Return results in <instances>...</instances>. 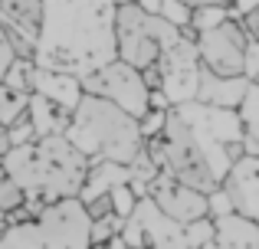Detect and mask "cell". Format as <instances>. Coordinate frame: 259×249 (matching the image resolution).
Masks as SVG:
<instances>
[{"label":"cell","mask_w":259,"mask_h":249,"mask_svg":"<svg viewBox=\"0 0 259 249\" xmlns=\"http://www.w3.org/2000/svg\"><path fill=\"white\" fill-rule=\"evenodd\" d=\"M236 118H240L243 134L259 138V82H253L246 89V95L240 98V105H236Z\"/></svg>","instance_id":"21"},{"label":"cell","mask_w":259,"mask_h":249,"mask_svg":"<svg viewBox=\"0 0 259 249\" xmlns=\"http://www.w3.org/2000/svg\"><path fill=\"white\" fill-rule=\"evenodd\" d=\"M39 23H43V0H0V26L7 33H17L30 46H36Z\"/></svg>","instance_id":"16"},{"label":"cell","mask_w":259,"mask_h":249,"mask_svg":"<svg viewBox=\"0 0 259 249\" xmlns=\"http://www.w3.org/2000/svg\"><path fill=\"white\" fill-rule=\"evenodd\" d=\"M7 230V217H4V213H0V233H4Z\"/></svg>","instance_id":"39"},{"label":"cell","mask_w":259,"mask_h":249,"mask_svg":"<svg viewBox=\"0 0 259 249\" xmlns=\"http://www.w3.org/2000/svg\"><path fill=\"white\" fill-rule=\"evenodd\" d=\"M33 226L39 239L53 249H89V217L79 197L50 204L33 220Z\"/></svg>","instance_id":"9"},{"label":"cell","mask_w":259,"mask_h":249,"mask_svg":"<svg viewBox=\"0 0 259 249\" xmlns=\"http://www.w3.org/2000/svg\"><path fill=\"white\" fill-rule=\"evenodd\" d=\"M128 184L125 177V167L121 164H112V161H92L85 171V180H82V190H79V200H95V197H105L108 190Z\"/></svg>","instance_id":"18"},{"label":"cell","mask_w":259,"mask_h":249,"mask_svg":"<svg viewBox=\"0 0 259 249\" xmlns=\"http://www.w3.org/2000/svg\"><path fill=\"white\" fill-rule=\"evenodd\" d=\"M158 76H161V95L167 98V105H184L194 102L197 92V76H200V59H197V49L190 39H177L171 49H164L158 56Z\"/></svg>","instance_id":"10"},{"label":"cell","mask_w":259,"mask_h":249,"mask_svg":"<svg viewBox=\"0 0 259 249\" xmlns=\"http://www.w3.org/2000/svg\"><path fill=\"white\" fill-rule=\"evenodd\" d=\"M26 102H30V95H20V92H10L7 85H0V128H7L17 115H23Z\"/></svg>","instance_id":"24"},{"label":"cell","mask_w":259,"mask_h":249,"mask_svg":"<svg viewBox=\"0 0 259 249\" xmlns=\"http://www.w3.org/2000/svg\"><path fill=\"white\" fill-rule=\"evenodd\" d=\"M63 138L89 164L92 161H112V164H121V167L145 144L138 122L132 115H125L112 102L95 98V95L79 98V105L69 112V125H66Z\"/></svg>","instance_id":"3"},{"label":"cell","mask_w":259,"mask_h":249,"mask_svg":"<svg viewBox=\"0 0 259 249\" xmlns=\"http://www.w3.org/2000/svg\"><path fill=\"white\" fill-rule=\"evenodd\" d=\"M30 79H33V63H26V59H13V63L7 66L0 85H7L10 92H20V95H33Z\"/></svg>","instance_id":"22"},{"label":"cell","mask_w":259,"mask_h":249,"mask_svg":"<svg viewBox=\"0 0 259 249\" xmlns=\"http://www.w3.org/2000/svg\"><path fill=\"white\" fill-rule=\"evenodd\" d=\"M158 17L164 20V23H171L174 30H184V26L190 23V7H184L181 0H161Z\"/></svg>","instance_id":"29"},{"label":"cell","mask_w":259,"mask_h":249,"mask_svg":"<svg viewBox=\"0 0 259 249\" xmlns=\"http://www.w3.org/2000/svg\"><path fill=\"white\" fill-rule=\"evenodd\" d=\"M33 95L53 102L56 109L72 112L82 98V85H79L76 76H66V72H50V69H36L33 66V79H30Z\"/></svg>","instance_id":"15"},{"label":"cell","mask_w":259,"mask_h":249,"mask_svg":"<svg viewBox=\"0 0 259 249\" xmlns=\"http://www.w3.org/2000/svg\"><path fill=\"white\" fill-rule=\"evenodd\" d=\"M184 239L190 249H203L207 243H213V220H194V223L184 226Z\"/></svg>","instance_id":"27"},{"label":"cell","mask_w":259,"mask_h":249,"mask_svg":"<svg viewBox=\"0 0 259 249\" xmlns=\"http://www.w3.org/2000/svg\"><path fill=\"white\" fill-rule=\"evenodd\" d=\"M223 20H230V10L227 7H200V10H190V33H207L213 26H220Z\"/></svg>","instance_id":"23"},{"label":"cell","mask_w":259,"mask_h":249,"mask_svg":"<svg viewBox=\"0 0 259 249\" xmlns=\"http://www.w3.org/2000/svg\"><path fill=\"white\" fill-rule=\"evenodd\" d=\"M203 249H259L256 220L236 217V213L213 220V243H207Z\"/></svg>","instance_id":"17"},{"label":"cell","mask_w":259,"mask_h":249,"mask_svg":"<svg viewBox=\"0 0 259 249\" xmlns=\"http://www.w3.org/2000/svg\"><path fill=\"white\" fill-rule=\"evenodd\" d=\"M125 249H145V246H125Z\"/></svg>","instance_id":"40"},{"label":"cell","mask_w":259,"mask_h":249,"mask_svg":"<svg viewBox=\"0 0 259 249\" xmlns=\"http://www.w3.org/2000/svg\"><path fill=\"white\" fill-rule=\"evenodd\" d=\"M249 85H253V82H246L243 76L223 79V76H213L210 69H203V66H200L194 102L210 105V109H230V112H236V105H240V98L246 95Z\"/></svg>","instance_id":"14"},{"label":"cell","mask_w":259,"mask_h":249,"mask_svg":"<svg viewBox=\"0 0 259 249\" xmlns=\"http://www.w3.org/2000/svg\"><path fill=\"white\" fill-rule=\"evenodd\" d=\"M0 171L23 190L26 200L50 207L56 200H72L82 190L89 161L63 134L39 138L33 144H20L0 158Z\"/></svg>","instance_id":"2"},{"label":"cell","mask_w":259,"mask_h":249,"mask_svg":"<svg viewBox=\"0 0 259 249\" xmlns=\"http://www.w3.org/2000/svg\"><path fill=\"white\" fill-rule=\"evenodd\" d=\"M174 112L184 118V125L190 128V134L197 138L203 158H207L213 177L220 180L223 174L230 171V147L240 144L243 138V128H240V118L236 112L230 109H210V105H200V102H184V105H174Z\"/></svg>","instance_id":"6"},{"label":"cell","mask_w":259,"mask_h":249,"mask_svg":"<svg viewBox=\"0 0 259 249\" xmlns=\"http://www.w3.org/2000/svg\"><path fill=\"white\" fill-rule=\"evenodd\" d=\"M230 17L233 20H240L243 13H253V10H259V0H230Z\"/></svg>","instance_id":"34"},{"label":"cell","mask_w":259,"mask_h":249,"mask_svg":"<svg viewBox=\"0 0 259 249\" xmlns=\"http://www.w3.org/2000/svg\"><path fill=\"white\" fill-rule=\"evenodd\" d=\"M23 190H20L17 184H13L10 177H7L4 171H0V213L4 217H10V213H17L20 207H23Z\"/></svg>","instance_id":"26"},{"label":"cell","mask_w":259,"mask_h":249,"mask_svg":"<svg viewBox=\"0 0 259 249\" xmlns=\"http://www.w3.org/2000/svg\"><path fill=\"white\" fill-rule=\"evenodd\" d=\"M26 115H30V125H33L36 141L39 138H53V134H63L66 125H69V112L56 109L53 102H46V98H39V95H30Z\"/></svg>","instance_id":"19"},{"label":"cell","mask_w":259,"mask_h":249,"mask_svg":"<svg viewBox=\"0 0 259 249\" xmlns=\"http://www.w3.org/2000/svg\"><path fill=\"white\" fill-rule=\"evenodd\" d=\"M7 151H10V138H7V131L0 128V158H4Z\"/></svg>","instance_id":"38"},{"label":"cell","mask_w":259,"mask_h":249,"mask_svg":"<svg viewBox=\"0 0 259 249\" xmlns=\"http://www.w3.org/2000/svg\"><path fill=\"white\" fill-rule=\"evenodd\" d=\"M121 220L118 217H102V220H89V249H99L102 243H108L112 236H118Z\"/></svg>","instance_id":"25"},{"label":"cell","mask_w":259,"mask_h":249,"mask_svg":"<svg viewBox=\"0 0 259 249\" xmlns=\"http://www.w3.org/2000/svg\"><path fill=\"white\" fill-rule=\"evenodd\" d=\"M164 115L167 112H154V109H148L145 115L138 118V131H141V138H154V134H161V125H164Z\"/></svg>","instance_id":"33"},{"label":"cell","mask_w":259,"mask_h":249,"mask_svg":"<svg viewBox=\"0 0 259 249\" xmlns=\"http://www.w3.org/2000/svg\"><path fill=\"white\" fill-rule=\"evenodd\" d=\"M7 131V138H10V147H20V144H33L36 141V134H33V125H30V115H17L10 125L4 128Z\"/></svg>","instance_id":"28"},{"label":"cell","mask_w":259,"mask_h":249,"mask_svg":"<svg viewBox=\"0 0 259 249\" xmlns=\"http://www.w3.org/2000/svg\"><path fill=\"white\" fill-rule=\"evenodd\" d=\"M0 249H53V246H46L43 239H39L36 226H33V220H30V223L7 226V230L0 233Z\"/></svg>","instance_id":"20"},{"label":"cell","mask_w":259,"mask_h":249,"mask_svg":"<svg viewBox=\"0 0 259 249\" xmlns=\"http://www.w3.org/2000/svg\"><path fill=\"white\" fill-rule=\"evenodd\" d=\"M190 10H200V7H230V0H181Z\"/></svg>","instance_id":"36"},{"label":"cell","mask_w":259,"mask_h":249,"mask_svg":"<svg viewBox=\"0 0 259 249\" xmlns=\"http://www.w3.org/2000/svg\"><path fill=\"white\" fill-rule=\"evenodd\" d=\"M243 79L246 82L259 79V39H246L243 46Z\"/></svg>","instance_id":"31"},{"label":"cell","mask_w":259,"mask_h":249,"mask_svg":"<svg viewBox=\"0 0 259 249\" xmlns=\"http://www.w3.org/2000/svg\"><path fill=\"white\" fill-rule=\"evenodd\" d=\"M108 200H112V213L118 220H128V217H132V210H135V204H138V200H135V193L128 190L125 184L115 187V190H108Z\"/></svg>","instance_id":"30"},{"label":"cell","mask_w":259,"mask_h":249,"mask_svg":"<svg viewBox=\"0 0 259 249\" xmlns=\"http://www.w3.org/2000/svg\"><path fill=\"white\" fill-rule=\"evenodd\" d=\"M158 138H161V164H164V171L171 174L177 184L190 187V190H197V193L217 190L220 180L213 177V171H210L197 138L190 134V128L184 125V118L177 115L174 109H167Z\"/></svg>","instance_id":"5"},{"label":"cell","mask_w":259,"mask_h":249,"mask_svg":"<svg viewBox=\"0 0 259 249\" xmlns=\"http://www.w3.org/2000/svg\"><path fill=\"white\" fill-rule=\"evenodd\" d=\"M13 63V53H10V46H7V36H4V26H0V79H4V72H7V66Z\"/></svg>","instance_id":"35"},{"label":"cell","mask_w":259,"mask_h":249,"mask_svg":"<svg viewBox=\"0 0 259 249\" xmlns=\"http://www.w3.org/2000/svg\"><path fill=\"white\" fill-rule=\"evenodd\" d=\"M121 0H43L33 66L82 79L115 63V7Z\"/></svg>","instance_id":"1"},{"label":"cell","mask_w":259,"mask_h":249,"mask_svg":"<svg viewBox=\"0 0 259 249\" xmlns=\"http://www.w3.org/2000/svg\"><path fill=\"white\" fill-rule=\"evenodd\" d=\"M148 200H151L167 220H174V223H181V226L207 217V193H197V190H190V187L177 184L164 167H161L158 177L148 184Z\"/></svg>","instance_id":"11"},{"label":"cell","mask_w":259,"mask_h":249,"mask_svg":"<svg viewBox=\"0 0 259 249\" xmlns=\"http://www.w3.org/2000/svg\"><path fill=\"white\" fill-rule=\"evenodd\" d=\"M243 46H246V36H243L240 23L233 17L223 20L213 30L194 36V49H197L200 66L210 69L213 76H223V79L243 76Z\"/></svg>","instance_id":"8"},{"label":"cell","mask_w":259,"mask_h":249,"mask_svg":"<svg viewBox=\"0 0 259 249\" xmlns=\"http://www.w3.org/2000/svg\"><path fill=\"white\" fill-rule=\"evenodd\" d=\"M79 85H82V95L105 98L115 109H121L125 115H132L135 122L148 112V95L151 92L141 82V72L125 66V63H118V59L102 66V69H95V72H89V76H82Z\"/></svg>","instance_id":"7"},{"label":"cell","mask_w":259,"mask_h":249,"mask_svg":"<svg viewBox=\"0 0 259 249\" xmlns=\"http://www.w3.org/2000/svg\"><path fill=\"white\" fill-rule=\"evenodd\" d=\"M132 217L141 226V243H145V249H190L187 239H184V226L167 220L148 197H141L135 204Z\"/></svg>","instance_id":"13"},{"label":"cell","mask_w":259,"mask_h":249,"mask_svg":"<svg viewBox=\"0 0 259 249\" xmlns=\"http://www.w3.org/2000/svg\"><path fill=\"white\" fill-rule=\"evenodd\" d=\"M217 187L230 200L236 217L256 220V213H259V158H246L243 154L240 161H233Z\"/></svg>","instance_id":"12"},{"label":"cell","mask_w":259,"mask_h":249,"mask_svg":"<svg viewBox=\"0 0 259 249\" xmlns=\"http://www.w3.org/2000/svg\"><path fill=\"white\" fill-rule=\"evenodd\" d=\"M138 10H145L148 17H158V10H161V0H132Z\"/></svg>","instance_id":"37"},{"label":"cell","mask_w":259,"mask_h":249,"mask_svg":"<svg viewBox=\"0 0 259 249\" xmlns=\"http://www.w3.org/2000/svg\"><path fill=\"white\" fill-rule=\"evenodd\" d=\"M233 213V207H230V200L223 197V190L217 187V190L207 193V220H223Z\"/></svg>","instance_id":"32"},{"label":"cell","mask_w":259,"mask_h":249,"mask_svg":"<svg viewBox=\"0 0 259 249\" xmlns=\"http://www.w3.org/2000/svg\"><path fill=\"white\" fill-rule=\"evenodd\" d=\"M112 33H115V59L132 66V69H138V72L154 66L161 53L171 49L181 39V30H174L161 17H148L132 0H121L115 7Z\"/></svg>","instance_id":"4"}]
</instances>
